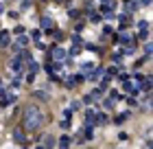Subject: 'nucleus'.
<instances>
[{
  "label": "nucleus",
  "instance_id": "obj_1",
  "mask_svg": "<svg viewBox=\"0 0 153 149\" xmlns=\"http://www.w3.org/2000/svg\"><path fill=\"white\" fill-rule=\"evenodd\" d=\"M42 110H39L37 105H29L24 110V116H22V129H26V132H35L42 127Z\"/></svg>",
  "mask_w": 153,
  "mask_h": 149
},
{
  "label": "nucleus",
  "instance_id": "obj_2",
  "mask_svg": "<svg viewBox=\"0 0 153 149\" xmlns=\"http://www.w3.org/2000/svg\"><path fill=\"white\" fill-rule=\"evenodd\" d=\"M50 55H53V59H55V62H61V59H66V57H68V53H66L61 46H53Z\"/></svg>",
  "mask_w": 153,
  "mask_h": 149
},
{
  "label": "nucleus",
  "instance_id": "obj_3",
  "mask_svg": "<svg viewBox=\"0 0 153 149\" xmlns=\"http://www.w3.org/2000/svg\"><path fill=\"white\" fill-rule=\"evenodd\" d=\"M11 70H15V73H18V75H22V73H24V62H22V59L20 57H15V59H11Z\"/></svg>",
  "mask_w": 153,
  "mask_h": 149
},
{
  "label": "nucleus",
  "instance_id": "obj_4",
  "mask_svg": "<svg viewBox=\"0 0 153 149\" xmlns=\"http://www.w3.org/2000/svg\"><path fill=\"white\" fill-rule=\"evenodd\" d=\"M83 118H86L90 125H94L96 123V110H86V112H83Z\"/></svg>",
  "mask_w": 153,
  "mask_h": 149
},
{
  "label": "nucleus",
  "instance_id": "obj_5",
  "mask_svg": "<svg viewBox=\"0 0 153 149\" xmlns=\"http://www.w3.org/2000/svg\"><path fill=\"white\" fill-rule=\"evenodd\" d=\"M114 42H120V44H129V42H131V35H129V33H120V35H116V37H114Z\"/></svg>",
  "mask_w": 153,
  "mask_h": 149
},
{
  "label": "nucleus",
  "instance_id": "obj_6",
  "mask_svg": "<svg viewBox=\"0 0 153 149\" xmlns=\"http://www.w3.org/2000/svg\"><path fill=\"white\" fill-rule=\"evenodd\" d=\"M70 145H72V138H70V136H61V138H59V147H61V149H68Z\"/></svg>",
  "mask_w": 153,
  "mask_h": 149
},
{
  "label": "nucleus",
  "instance_id": "obj_7",
  "mask_svg": "<svg viewBox=\"0 0 153 149\" xmlns=\"http://www.w3.org/2000/svg\"><path fill=\"white\" fill-rule=\"evenodd\" d=\"M9 37H11L9 31H0V46H7V44H9Z\"/></svg>",
  "mask_w": 153,
  "mask_h": 149
},
{
  "label": "nucleus",
  "instance_id": "obj_8",
  "mask_svg": "<svg viewBox=\"0 0 153 149\" xmlns=\"http://www.w3.org/2000/svg\"><path fill=\"white\" fill-rule=\"evenodd\" d=\"M26 44H29V37H26V35H18V37H15V46H26Z\"/></svg>",
  "mask_w": 153,
  "mask_h": 149
},
{
  "label": "nucleus",
  "instance_id": "obj_9",
  "mask_svg": "<svg viewBox=\"0 0 153 149\" xmlns=\"http://www.w3.org/2000/svg\"><path fill=\"white\" fill-rule=\"evenodd\" d=\"M53 145H55V138H53V136H44V147H42V149H53Z\"/></svg>",
  "mask_w": 153,
  "mask_h": 149
},
{
  "label": "nucleus",
  "instance_id": "obj_10",
  "mask_svg": "<svg viewBox=\"0 0 153 149\" xmlns=\"http://www.w3.org/2000/svg\"><path fill=\"white\" fill-rule=\"evenodd\" d=\"M13 140H15V142H20V145H22V142H24V132H22V129L13 132Z\"/></svg>",
  "mask_w": 153,
  "mask_h": 149
},
{
  "label": "nucleus",
  "instance_id": "obj_11",
  "mask_svg": "<svg viewBox=\"0 0 153 149\" xmlns=\"http://www.w3.org/2000/svg\"><path fill=\"white\" fill-rule=\"evenodd\" d=\"M42 29H53V20H50L48 15H44V18H42Z\"/></svg>",
  "mask_w": 153,
  "mask_h": 149
},
{
  "label": "nucleus",
  "instance_id": "obj_12",
  "mask_svg": "<svg viewBox=\"0 0 153 149\" xmlns=\"http://www.w3.org/2000/svg\"><path fill=\"white\" fill-rule=\"evenodd\" d=\"M138 29H140V31H149V22H146V20H140V22H138Z\"/></svg>",
  "mask_w": 153,
  "mask_h": 149
},
{
  "label": "nucleus",
  "instance_id": "obj_13",
  "mask_svg": "<svg viewBox=\"0 0 153 149\" xmlns=\"http://www.w3.org/2000/svg\"><path fill=\"white\" fill-rule=\"evenodd\" d=\"M101 75H103V68H96V70H94V75L90 77V79H92V81H96V79H101Z\"/></svg>",
  "mask_w": 153,
  "mask_h": 149
},
{
  "label": "nucleus",
  "instance_id": "obj_14",
  "mask_svg": "<svg viewBox=\"0 0 153 149\" xmlns=\"http://www.w3.org/2000/svg\"><path fill=\"white\" fill-rule=\"evenodd\" d=\"M142 90L146 92V94H149V90H151V81H149V79H146V81H144V86H142Z\"/></svg>",
  "mask_w": 153,
  "mask_h": 149
},
{
  "label": "nucleus",
  "instance_id": "obj_15",
  "mask_svg": "<svg viewBox=\"0 0 153 149\" xmlns=\"http://www.w3.org/2000/svg\"><path fill=\"white\" fill-rule=\"evenodd\" d=\"M35 94H37V99H48V94H46V92H44V90H37Z\"/></svg>",
  "mask_w": 153,
  "mask_h": 149
},
{
  "label": "nucleus",
  "instance_id": "obj_16",
  "mask_svg": "<svg viewBox=\"0 0 153 149\" xmlns=\"http://www.w3.org/2000/svg\"><path fill=\"white\" fill-rule=\"evenodd\" d=\"M103 105H105V108H112V105H114V99H107V101L103 103Z\"/></svg>",
  "mask_w": 153,
  "mask_h": 149
},
{
  "label": "nucleus",
  "instance_id": "obj_17",
  "mask_svg": "<svg viewBox=\"0 0 153 149\" xmlns=\"http://www.w3.org/2000/svg\"><path fill=\"white\" fill-rule=\"evenodd\" d=\"M70 127V121H61V129H68Z\"/></svg>",
  "mask_w": 153,
  "mask_h": 149
},
{
  "label": "nucleus",
  "instance_id": "obj_18",
  "mask_svg": "<svg viewBox=\"0 0 153 149\" xmlns=\"http://www.w3.org/2000/svg\"><path fill=\"white\" fill-rule=\"evenodd\" d=\"M39 35H42L39 31H33V33H31V37H33V40H39Z\"/></svg>",
  "mask_w": 153,
  "mask_h": 149
},
{
  "label": "nucleus",
  "instance_id": "obj_19",
  "mask_svg": "<svg viewBox=\"0 0 153 149\" xmlns=\"http://www.w3.org/2000/svg\"><path fill=\"white\" fill-rule=\"evenodd\" d=\"M64 116H66L68 121H70V116H72V110H64Z\"/></svg>",
  "mask_w": 153,
  "mask_h": 149
},
{
  "label": "nucleus",
  "instance_id": "obj_20",
  "mask_svg": "<svg viewBox=\"0 0 153 149\" xmlns=\"http://www.w3.org/2000/svg\"><path fill=\"white\" fill-rule=\"evenodd\" d=\"M140 2H142V7H149V4H151V0H140Z\"/></svg>",
  "mask_w": 153,
  "mask_h": 149
},
{
  "label": "nucleus",
  "instance_id": "obj_21",
  "mask_svg": "<svg viewBox=\"0 0 153 149\" xmlns=\"http://www.w3.org/2000/svg\"><path fill=\"white\" fill-rule=\"evenodd\" d=\"M2 11H4V7H2V4H0V13H2Z\"/></svg>",
  "mask_w": 153,
  "mask_h": 149
}]
</instances>
